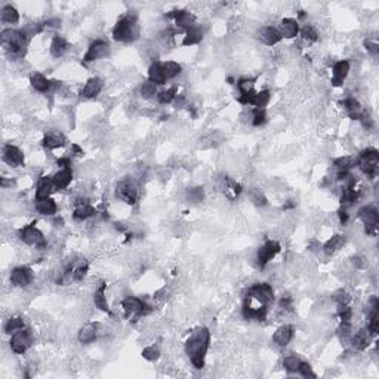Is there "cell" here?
Wrapping results in <instances>:
<instances>
[{"instance_id": "cell-11", "label": "cell", "mask_w": 379, "mask_h": 379, "mask_svg": "<svg viewBox=\"0 0 379 379\" xmlns=\"http://www.w3.org/2000/svg\"><path fill=\"white\" fill-rule=\"evenodd\" d=\"M117 197L128 205H135L138 200V187L133 181H122L117 185Z\"/></svg>"}, {"instance_id": "cell-1", "label": "cell", "mask_w": 379, "mask_h": 379, "mask_svg": "<svg viewBox=\"0 0 379 379\" xmlns=\"http://www.w3.org/2000/svg\"><path fill=\"white\" fill-rule=\"evenodd\" d=\"M210 344V332L206 327L196 329L185 342V353L196 369H202L205 366V359L208 354Z\"/></svg>"}, {"instance_id": "cell-49", "label": "cell", "mask_w": 379, "mask_h": 379, "mask_svg": "<svg viewBox=\"0 0 379 379\" xmlns=\"http://www.w3.org/2000/svg\"><path fill=\"white\" fill-rule=\"evenodd\" d=\"M142 357L148 361L159 360V357H160V351H159V348H157V347L150 345V347H147V348H144V350H142Z\"/></svg>"}, {"instance_id": "cell-31", "label": "cell", "mask_w": 379, "mask_h": 379, "mask_svg": "<svg viewBox=\"0 0 379 379\" xmlns=\"http://www.w3.org/2000/svg\"><path fill=\"white\" fill-rule=\"evenodd\" d=\"M369 333H367V330H359V332H356V333H353V336H351V341H350V345L354 348V350H357V351H363V350H366L367 347H369Z\"/></svg>"}, {"instance_id": "cell-41", "label": "cell", "mask_w": 379, "mask_h": 379, "mask_svg": "<svg viewBox=\"0 0 379 379\" xmlns=\"http://www.w3.org/2000/svg\"><path fill=\"white\" fill-rule=\"evenodd\" d=\"M301 361L302 360H301L298 356H287V357H284V370H287V372H290V373L298 372V369H299V366H301Z\"/></svg>"}, {"instance_id": "cell-34", "label": "cell", "mask_w": 379, "mask_h": 379, "mask_svg": "<svg viewBox=\"0 0 379 379\" xmlns=\"http://www.w3.org/2000/svg\"><path fill=\"white\" fill-rule=\"evenodd\" d=\"M36 209H37L39 213L43 215V216H54L57 213V203L51 197L43 199V200H37Z\"/></svg>"}, {"instance_id": "cell-36", "label": "cell", "mask_w": 379, "mask_h": 379, "mask_svg": "<svg viewBox=\"0 0 379 379\" xmlns=\"http://www.w3.org/2000/svg\"><path fill=\"white\" fill-rule=\"evenodd\" d=\"M19 21L18 11L12 5H6L2 9V22L5 24H17Z\"/></svg>"}, {"instance_id": "cell-47", "label": "cell", "mask_w": 379, "mask_h": 379, "mask_svg": "<svg viewBox=\"0 0 379 379\" xmlns=\"http://www.w3.org/2000/svg\"><path fill=\"white\" fill-rule=\"evenodd\" d=\"M266 122V110H262V108H253V110H252V125H253V126H262Z\"/></svg>"}, {"instance_id": "cell-24", "label": "cell", "mask_w": 379, "mask_h": 379, "mask_svg": "<svg viewBox=\"0 0 379 379\" xmlns=\"http://www.w3.org/2000/svg\"><path fill=\"white\" fill-rule=\"evenodd\" d=\"M282 37L286 39H293L298 36L299 33V25H298V21L292 18H284L280 24V28H279Z\"/></svg>"}, {"instance_id": "cell-50", "label": "cell", "mask_w": 379, "mask_h": 379, "mask_svg": "<svg viewBox=\"0 0 379 379\" xmlns=\"http://www.w3.org/2000/svg\"><path fill=\"white\" fill-rule=\"evenodd\" d=\"M301 36H302L304 40H308V42H316L319 39L316 28L313 25H308V24L301 30Z\"/></svg>"}, {"instance_id": "cell-14", "label": "cell", "mask_w": 379, "mask_h": 379, "mask_svg": "<svg viewBox=\"0 0 379 379\" xmlns=\"http://www.w3.org/2000/svg\"><path fill=\"white\" fill-rule=\"evenodd\" d=\"M168 17L175 21L178 28L188 30L191 27H194V22H196V17L188 11H172L171 14H168Z\"/></svg>"}, {"instance_id": "cell-42", "label": "cell", "mask_w": 379, "mask_h": 379, "mask_svg": "<svg viewBox=\"0 0 379 379\" xmlns=\"http://www.w3.org/2000/svg\"><path fill=\"white\" fill-rule=\"evenodd\" d=\"M178 96V88L176 86H172L169 89H166V91H162L160 94L157 95V98H159V102L160 104H169L172 101H175V98Z\"/></svg>"}, {"instance_id": "cell-45", "label": "cell", "mask_w": 379, "mask_h": 379, "mask_svg": "<svg viewBox=\"0 0 379 379\" xmlns=\"http://www.w3.org/2000/svg\"><path fill=\"white\" fill-rule=\"evenodd\" d=\"M237 86H239L240 95H249L252 94V92H255V80H252V79H242V80H239Z\"/></svg>"}, {"instance_id": "cell-40", "label": "cell", "mask_w": 379, "mask_h": 379, "mask_svg": "<svg viewBox=\"0 0 379 379\" xmlns=\"http://www.w3.org/2000/svg\"><path fill=\"white\" fill-rule=\"evenodd\" d=\"M181 65L175 61H166L163 62V71H165V76H166V80L169 79H175L181 73Z\"/></svg>"}, {"instance_id": "cell-2", "label": "cell", "mask_w": 379, "mask_h": 379, "mask_svg": "<svg viewBox=\"0 0 379 379\" xmlns=\"http://www.w3.org/2000/svg\"><path fill=\"white\" fill-rule=\"evenodd\" d=\"M2 45L6 51V54L11 58H22L25 55V49H27V43L28 39L24 36V33L21 30H3L2 31Z\"/></svg>"}, {"instance_id": "cell-46", "label": "cell", "mask_w": 379, "mask_h": 379, "mask_svg": "<svg viewBox=\"0 0 379 379\" xmlns=\"http://www.w3.org/2000/svg\"><path fill=\"white\" fill-rule=\"evenodd\" d=\"M22 33H24V36L27 39H31L33 36H36L39 33H42L43 31V24H34V22H31V24H27L22 30H21Z\"/></svg>"}, {"instance_id": "cell-12", "label": "cell", "mask_w": 379, "mask_h": 379, "mask_svg": "<svg viewBox=\"0 0 379 379\" xmlns=\"http://www.w3.org/2000/svg\"><path fill=\"white\" fill-rule=\"evenodd\" d=\"M33 270L28 267H17L11 273V283L15 287H27L33 282Z\"/></svg>"}, {"instance_id": "cell-26", "label": "cell", "mask_w": 379, "mask_h": 379, "mask_svg": "<svg viewBox=\"0 0 379 379\" xmlns=\"http://www.w3.org/2000/svg\"><path fill=\"white\" fill-rule=\"evenodd\" d=\"M30 83H31V86H33L34 91L42 92V94L49 92V91L52 89V82L48 80L42 73H33V74L30 76Z\"/></svg>"}, {"instance_id": "cell-8", "label": "cell", "mask_w": 379, "mask_h": 379, "mask_svg": "<svg viewBox=\"0 0 379 379\" xmlns=\"http://www.w3.org/2000/svg\"><path fill=\"white\" fill-rule=\"evenodd\" d=\"M19 237L25 245H30V246L43 247L46 245L42 231L34 227V224H30V225H25L24 228H21L19 230Z\"/></svg>"}, {"instance_id": "cell-58", "label": "cell", "mask_w": 379, "mask_h": 379, "mask_svg": "<svg viewBox=\"0 0 379 379\" xmlns=\"http://www.w3.org/2000/svg\"><path fill=\"white\" fill-rule=\"evenodd\" d=\"M339 221H341V224H344V225L348 222V213H347L345 210H341V212H339Z\"/></svg>"}, {"instance_id": "cell-19", "label": "cell", "mask_w": 379, "mask_h": 379, "mask_svg": "<svg viewBox=\"0 0 379 379\" xmlns=\"http://www.w3.org/2000/svg\"><path fill=\"white\" fill-rule=\"evenodd\" d=\"M350 73V62L348 61H338L333 65V73H332V85L333 86H341L344 80L347 79Z\"/></svg>"}, {"instance_id": "cell-20", "label": "cell", "mask_w": 379, "mask_h": 379, "mask_svg": "<svg viewBox=\"0 0 379 379\" xmlns=\"http://www.w3.org/2000/svg\"><path fill=\"white\" fill-rule=\"evenodd\" d=\"M292 338H293V327L289 326V324L280 326L274 332V335H273V341H274V344L277 347H286V345H289V342L292 341Z\"/></svg>"}, {"instance_id": "cell-35", "label": "cell", "mask_w": 379, "mask_h": 379, "mask_svg": "<svg viewBox=\"0 0 379 379\" xmlns=\"http://www.w3.org/2000/svg\"><path fill=\"white\" fill-rule=\"evenodd\" d=\"M68 51V43L67 40L61 36H55L51 42V55L55 58H61Z\"/></svg>"}, {"instance_id": "cell-6", "label": "cell", "mask_w": 379, "mask_h": 379, "mask_svg": "<svg viewBox=\"0 0 379 379\" xmlns=\"http://www.w3.org/2000/svg\"><path fill=\"white\" fill-rule=\"evenodd\" d=\"M357 166L360 168L363 173H366L367 176H375L378 173L379 166V153L373 148H367L361 153L357 159Z\"/></svg>"}, {"instance_id": "cell-51", "label": "cell", "mask_w": 379, "mask_h": 379, "mask_svg": "<svg viewBox=\"0 0 379 379\" xmlns=\"http://www.w3.org/2000/svg\"><path fill=\"white\" fill-rule=\"evenodd\" d=\"M333 301L338 305H348V302L351 301V296H350V293L347 290L341 289V290H336L333 293Z\"/></svg>"}, {"instance_id": "cell-52", "label": "cell", "mask_w": 379, "mask_h": 379, "mask_svg": "<svg viewBox=\"0 0 379 379\" xmlns=\"http://www.w3.org/2000/svg\"><path fill=\"white\" fill-rule=\"evenodd\" d=\"M88 270H89V266H88L86 262L77 266L76 268L73 270V280H76V282L83 280V279L86 277V274H88Z\"/></svg>"}, {"instance_id": "cell-7", "label": "cell", "mask_w": 379, "mask_h": 379, "mask_svg": "<svg viewBox=\"0 0 379 379\" xmlns=\"http://www.w3.org/2000/svg\"><path fill=\"white\" fill-rule=\"evenodd\" d=\"M11 348L15 354H24L33 344V335L28 329H21L15 332L11 338Z\"/></svg>"}, {"instance_id": "cell-54", "label": "cell", "mask_w": 379, "mask_h": 379, "mask_svg": "<svg viewBox=\"0 0 379 379\" xmlns=\"http://www.w3.org/2000/svg\"><path fill=\"white\" fill-rule=\"evenodd\" d=\"M298 373H301L305 378H308V376L316 378V373L313 372V367H311L308 363H305V361H301V366H299V369H298Z\"/></svg>"}, {"instance_id": "cell-37", "label": "cell", "mask_w": 379, "mask_h": 379, "mask_svg": "<svg viewBox=\"0 0 379 379\" xmlns=\"http://www.w3.org/2000/svg\"><path fill=\"white\" fill-rule=\"evenodd\" d=\"M270 99H271V94L268 91H261V92H256V94L253 95V98L250 101V105H253V108H262V110H266Z\"/></svg>"}, {"instance_id": "cell-16", "label": "cell", "mask_w": 379, "mask_h": 379, "mask_svg": "<svg viewBox=\"0 0 379 379\" xmlns=\"http://www.w3.org/2000/svg\"><path fill=\"white\" fill-rule=\"evenodd\" d=\"M258 39H259L264 45H267V46H274V45H277L283 37H282L279 28L268 25V27H264V28H261V30L258 31Z\"/></svg>"}, {"instance_id": "cell-13", "label": "cell", "mask_w": 379, "mask_h": 379, "mask_svg": "<svg viewBox=\"0 0 379 379\" xmlns=\"http://www.w3.org/2000/svg\"><path fill=\"white\" fill-rule=\"evenodd\" d=\"M3 160L9 165V166H14V168H18V166H22L25 159H24V154L19 150L18 147L12 145V144H8L5 148H3Z\"/></svg>"}, {"instance_id": "cell-38", "label": "cell", "mask_w": 379, "mask_h": 379, "mask_svg": "<svg viewBox=\"0 0 379 379\" xmlns=\"http://www.w3.org/2000/svg\"><path fill=\"white\" fill-rule=\"evenodd\" d=\"M338 336L341 339L342 345H350L351 336H353V326L350 322H341V326L338 329Z\"/></svg>"}, {"instance_id": "cell-21", "label": "cell", "mask_w": 379, "mask_h": 379, "mask_svg": "<svg viewBox=\"0 0 379 379\" xmlns=\"http://www.w3.org/2000/svg\"><path fill=\"white\" fill-rule=\"evenodd\" d=\"M73 181V171L71 168H62L52 176V182L55 190H65Z\"/></svg>"}, {"instance_id": "cell-57", "label": "cell", "mask_w": 379, "mask_h": 379, "mask_svg": "<svg viewBox=\"0 0 379 379\" xmlns=\"http://www.w3.org/2000/svg\"><path fill=\"white\" fill-rule=\"evenodd\" d=\"M353 264L357 267V268H364V267H366V261H364V258H361V256H354V258H353Z\"/></svg>"}, {"instance_id": "cell-15", "label": "cell", "mask_w": 379, "mask_h": 379, "mask_svg": "<svg viewBox=\"0 0 379 379\" xmlns=\"http://www.w3.org/2000/svg\"><path fill=\"white\" fill-rule=\"evenodd\" d=\"M43 147L48 150H57L65 145L67 139L59 131H48L43 136Z\"/></svg>"}, {"instance_id": "cell-25", "label": "cell", "mask_w": 379, "mask_h": 379, "mask_svg": "<svg viewBox=\"0 0 379 379\" xmlns=\"http://www.w3.org/2000/svg\"><path fill=\"white\" fill-rule=\"evenodd\" d=\"M205 37V30L200 27V25H194L187 30L185 36H184V40H182V45L184 46H193V45H197L200 43Z\"/></svg>"}, {"instance_id": "cell-43", "label": "cell", "mask_w": 379, "mask_h": 379, "mask_svg": "<svg viewBox=\"0 0 379 379\" xmlns=\"http://www.w3.org/2000/svg\"><path fill=\"white\" fill-rule=\"evenodd\" d=\"M139 94H141V96H142L144 99H151V98H154V96L157 95V86H156L154 83H151L150 80H148V82H144V83L141 85Z\"/></svg>"}, {"instance_id": "cell-4", "label": "cell", "mask_w": 379, "mask_h": 379, "mask_svg": "<svg viewBox=\"0 0 379 379\" xmlns=\"http://www.w3.org/2000/svg\"><path fill=\"white\" fill-rule=\"evenodd\" d=\"M122 308L125 311V316L128 319H132V320H136L142 316H147L153 311L151 305L139 299V298H135V296H128L123 299L122 302Z\"/></svg>"}, {"instance_id": "cell-44", "label": "cell", "mask_w": 379, "mask_h": 379, "mask_svg": "<svg viewBox=\"0 0 379 379\" xmlns=\"http://www.w3.org/2000/svg\"><path fill=\"white\" fill-rule=\"evenodd\" d=\"M249 197H250L252 203H253V205H256V206H266L267 205V197L264 196V193H262L259 188L250 190Z\"/></svg>"}, {"instance_id": "cell-23", "label": "cell", "mask_w": 379, "mask_h": 379, "mask_svg": "<svg viewBox=\"0 0 379 379\" xmlns=\"http://www.w3.org/2000/svg\"><path fill=\"white\" fill-rule=\"evenodd\" d=\"M102 86H104V83H102V80L99 77H92V79H89L86 82V85H85V88L82 91V96L88 98V99L95 98V96H98V95L101 94Z\"/></svg>"}, {"instance_id": "cell-27", "label": "cell", "mask_w": 379, "mask_h": 379, "mask_svg": "<svg viewBox=\"0 0 379 379\" xmlns=\"http://www.w3.org/2000/svg\"><path fill=\"white\" fill-rule=\"evenodd\" d=\"M148 80L157 85H165L166 83V76L163 71V62H154L148 68Z\"/></svg>"}, {"instance_id": "cell-55", "label": "cell", "mask_w": 379, "mask_h": 379, "mask_svg": "<svg viewBox=\"0 0 379 379\" xmlns=\"http://www.w3.org/2000/svg\"><path fill=\"white\" fill-rule=\"evenodd\" d=\"M364 46H366V49H367L372 55H378V52H379L378 42H373V40H366V42H364Z\"/></svg>"}, {"instance_id": "cell-29", "label": "cell", "mask_w": 379, "mask_h": 379, "mask_svg": "<svg viewBox=\"0 0 379 379\" xmlns=\"http://www.w3.org/2000/svg\"><path fill=\"white\" fill-rule=\"evenodd\" d=\"M105 289H107V283H101L99 287L95 290L94 295V302L95 307L102 311V313H110V307L107 302V296H105Z\"/></svg>"}, {"instance_id": "cell-39", "label": "cell", "mask_w": 379, "mask_h": 379, "mask_svg": "<svg viewBox=\"0 0 379 379\" xmlns=\"http://www.w3.org/2000/svg\"><path fill=\"white\" fill-rule=\"evenodd\" d=\"M25 327V323L22 319H19V317H11L6 324H5V333H8V335H14L15 332H18L21 329H24Z\"/></svg>"}, {"instance_id": "cell-48", "label": "cell", "mask_w": 379, "mask_h": 379, "mask_svg": "<svg viewBox=\"0 0 379 379\" xmlns=\"http://www.w3.org/2000/svg\"><path fill=\"white\" fill-rule=\"evenodd\" d=\"M187 197H188L190 202H193V203H200V202H203V199H205V191H203L202 187L190 188Z\"/></svg>"}, {"instance_id": "cell-9", "label": "cell", "mask_w": 379, "mask_h": 379, "mask_svg": "<svg viewBox=\"0 0 379 379\" xmlns=\"http://www.w3.org/2000/svg\"><path fill=\"white\" fill-rule=\"evenodd\" d=\"M108 54H110V45L104 40H95L88 48V52L85 54L83 62H86V64L94 62L101 58H105Z\"/></svg>"}, {"instance_id": "cell-5", "label": "cell", "mask_w": 379, "mask_h": 379, "mask_svg": "<svg viewBox=\"0 0 379 379\" xmlns=\"http://www.w3.org/2000/svg\"><path fill=\"white\" fill-rule=\"evenodd\" d=\"M246 302H258L259 305H270L274 301L273 287L268 283H256L249 287L246 293Z\"/></svg>"}, {"instance_id": "cell-22", "label": "cell", "mask_w": 379, "mask_h": 379, "mask_svg": "<svg viewBox=\"0 0 379 379\" xmlns=\"http://www.w3.org/2000/svg\"><path fill=\"white\" fill-rule=\"evenodd\" d=\"M359 218L366 227H378L379 215L378 210L372 206H364L359 210Z\"/></svg>"}, {"instance_id": "cell-53", "label": "cell", "mask_w": 379, "mask_h": 379, "mask_svg": "<svg viewBox=\"0 0 379 379\" xmlns=\"http://www.w3.org/2000/svg\"><path fill=\"white\" fill-rule=\"evenodd\" d=\"M338 316H339L341 322H351V319H353V310L348 305H339Z\"/></svg>"}, {"instance_id": "cell-30", "label": "cell", "mask_w": 379, "mask_h": 379, "mask_svg": "<svg viewBox=\"0 0 379 379\" xmlns=\"http://www.w3.org/2000/svg\"><path fill=\"white\" fill-rule=\"evenodd\" d=\"M54 188H55V187H54L52 178H48V176L42 178V179L39 181L37 190H36V199H37V200L49 199L51 194H52V191H54Z\"/></svg>"}, {"instance_id": "cell-18", "label": "cell", "mask_w": 379, "mask_h": 379, "mask_svg": "<svg viewBox=\"0 0 379 379\" xmlns=\"http://www.w3.org/2000/svg\"><path fill=\"white\" fill-rule=\"evenodd\" d=\"M96 215V210L92 208L85 199H77L76 202V209L73 212V218L77 221H85L88 218H92Z\"/></svg>"}, {"instance_id": "cell-56", "label": "cell", "mask_w": 379, "mask_h": 379, "mask_svg": "<svg viewBox=\"0 0 379 379\" xmlns=\"http://www.w3.org/2000/svg\"><path fill=\"white\" fill-rule=\"evenodd\" d=\"M61 27V19L58 18H52L49 21H46L43 24V30H55V28H59Z\"/></svg>"}, {"instance_id": "cell-3", "label": "cell", "mask_w": 379, "mask_h": 379, "mask_svg": "<svg viewBox=\"0 0 379 379\" xmlns=\"http://www.w3.org/2000/svg\"><path fill=\"white\" fill-rule=\"evenodd\" d=\"M139 36V25H138V19L135 15H125L123 18L117 21V24L113 28V37L117 42L122 43H131L133 40H136Z\"/></svg>"}, {"instance_id": "cell-32", "label": "cell", "mask_w": 379, "mask_h": 379, "mask_svg": "<svg viewBox=\"0 0 379 379\" xmlns=\"http://www.w3.org/2000/svg\"><path fill=\"white\" fill-rule=\"evenodd\" d=\"M98 335V324L95 323H89L86 326H83L79 332V341L82 344H91L96 339Z\"/></svg>"}, {"instance_id": "cell-17", "label": "cell", "mask_w": 379, "mask_h": 379, "mask_svg": "<svg viewBox=\"0 0 379 379\" xmlns=\"http://www.w3.org/2000/svg\"><path fill=\"white\" fill-rule=\"evenodd\" d=\"M243 317L246 320H256V322H264L267 319V307L258 305L253 307L250 304H243Z\"/></svg>"}, {"instance_id": "cell-10", "label": "cell", "mask_w": 379, "mask_h": 379, "mask_svg": "<svg viewBox=\"0 0 379 379\" xmlns=\"http://www.w3.org/2000/svg\"><path fill=\"white\" fill-rule=\"evenodd\" d=\"M280 243L279 242H276V240H267L266 243L261 246V249L258 250V264L261 268H264V267L280 252Z\"/></svg>"}, {"instance_id": "cell-28", "label": "cell", "mask_w": 379, "mask_h": 379, "mask_svg": "<svg viewBox=\"0 0 379 379\" xmlns=\"http://www.w3.org/2000/svg\"><path fill=\"white\" fill-rule=\"evenodd\" d=\"M342 105H344V108H345V111L348 113V116L351 117V119H354V120H360L361 117H363V108H361L360 102L356 99V98H347L344 102H342Z\"/></svg>"}, {"instance_id": "cell-33", "label": "cell", "mask_w": 379, "mask_h": 379, "mask_svg": "<svg viewBox=\"0 0 379 379\" xmlns=\"http://www.w3.org/2000/svg\"><path fill=\"white\" fill-rule=\"evenodd\" d=\"M344 245H345V237L341 236V234H336V236L330 237V239L324 243L323 250H324L326 255H333V253H336Z\"/></svg>"}]
</instances>
